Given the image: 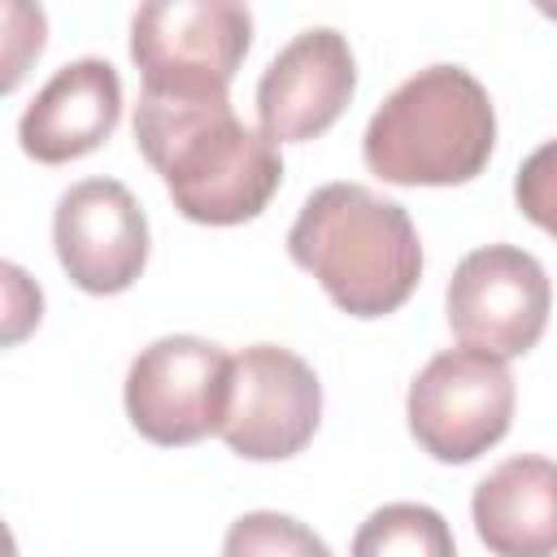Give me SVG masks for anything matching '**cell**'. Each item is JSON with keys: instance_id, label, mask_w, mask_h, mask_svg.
<instances>
[{"instance_id": "1", "label": "cell", "mask_w": 557, "mask_h": 557, "mask_svg": "<svg viewBox=\"0 0 557 557\" xmlns=\"http://www.w3.org/2000/svg\"><path fill=\"white\" fill-rule=\"evenodd\" d=\"M135 148L161 174L174 209L200 226L252 222L283 183L278 144L235 117L226 87L144 83Z\"/></svg>"}, {"instance_id": "2", "label": "cell", "mask_w": 557, "mask_h": 557, "mask_svg": "<svg viewBox=\"0 0 557 557\" xmlns=\"http://www.w3.org/2000/svg\"><path fill=\"white\" fill-rule=\"evenodd\" d=\"M287 252L348 318L396 313L422 278V244L409 213L361 183L318 187L287 231Z\"/></svg>"}, {"instance_id": "3", "label": "cell", "mask_w": 557, "mask_h": 557, "mask_svg": "<svg viewBox=\"0 0 557 557\" xmlns=\"http://www.w3.org/2000/svg\"><path fill=\"white\" fill-rule=\"evenodd\" d=\"M496 144L487 87L461 65H426L370 117L361 152L396 187H457L483 174Z\"/></svg>"}, {"instance_id": "4", "label": "cell", "mask_w": 557, "mask_h": 557, "mask_svg": "<svg viewBox=\"0 0 557 557\" xmlns=\"http://www.w3.org/2000/svg\"><path fill=\"white\" fill-rule=\"evenodd\" d=\"M513 374L500 357L479 348H448L409 383L405 418L422 453L444 466H466L496 448L513 422Z\"/></svg>"}, {"instance_id": "5", "label": "cell", "mask_w": 557, "mask_h": 557, "mask_svg": "<svg viewBox=\"0 0 557 557\" xmlns=\"http://www.w3.org/2000/svg\"><path fill=\"white\" fill-rule=\"evenodd\" d=\"M231 357L200 335H161L126 370V418L161 448H187L222 431Z\"/></svg>"}, {"instance_id": "6", "label": "cell", "mask_w": 557, "mask_h": 557, "mask_svg": "<svg viewBox=\"0 0 557 557\" xmlns=\"http://www.w3.org/2000/svg\"><path fill=\"white\" fill-rule=\"evenodd\" d=\"M444 309L453 335L466 348L509 361L540 344L553 313V283L531 252L513 244H487L457 261Z\"/></svg>"}, {"instance_id": "7", "label": "cell", "mask_w": 557, "mask_h": 557, "mask_svg": "<svg viewBox=\"0 0 557 557\" xmlns=\"http://www.w3.org/2000/svg\"><path fill=\"white\" fill-rule=\"evenodd\" d=\"M252 48L244 0H139L131 61L148 87H231Z\"/></svg>"}, {"instance_id": "8", "label": "cell", "mask_w": 557, "mask_h": 557, "mask_svg": "<svg viewBox=\"0 0 557 557\" xmlns=\"http://www.w3.org/2000/svg\"><path fill=\"white\" fill-rule=\"evenodd\" d=\"M322 418V383L305 357L278 344H252L231 357V396L222 440L244 461L296 457Z\"/></svg>"}, {"instance_id": "9", "label": "cell", "mask_w": 557, "mask_h": 557, "mask_svg": "<svg viewBox=\"0 0 557 557\" xmlns=\"http://www.w3.org/2000/svg\"><path fill=\"white\" fill-rule=\"evenodd\" d=\"M52 244L74 287L117 296L148 265V218L126 183L83 178L57 200Z\"/></svg>"}, {"instance_id": "10", "label": "cell", "mask_w": 557, "mask_h": 557, "mask_svg": "<svg viewBox=\"0 0 557 557\" xmlns=\"http://www.w3.org/2000/svg\"><path fill=\"white\" fill-rule=\"evenodd\" d=\"M357 91V61L339 30H300L257 83V117L274 144L326 135Z\"/></svg>"}, {"instance_id": "11", "label": "cell", "mask_w": 557, "mask_h": 557, "mask_svg": "<svg viewBox=\"0 0 557 557\" xmlns=\"http://www.w3.org/2000/svg\"><path fill=\"white\" fill-rule=\"evenodd\" d=\"M122 117V78L109 61L83 57L61 65L17 122L22 152L39 165H65L96 152Z\"/></svg>"}, {"instance_id": "12", "label": "cell", "mask_w": 557, "mask_h": 557, "mask_svg": "<svg viewBox=\"0 0 557 557\" xmlns=\"http://www.w3.org/2000/svg\"><path fill=\"white\" fill-rule=\"evenodd\" d=\"M470 518L487 553L496 557H548L557 553V461L509 457L470 500Z\"/></svg>"}, {"instance_id": "13", "label": "cell", "mask_w": 557, "mask_h": 557, "mask_svg": "<svg viewBox=\"0 0 557 557\" xmlns=\"http://www.w3.org/2000/svg\"><path fill=\"white\" fill-rule=\"evenodd\" d=\"M357 557H387V553H418V557H448L453 535L431 505H383L366 518L352 540Z\"/></svg>"}, {"instance_id": "14", "label": "cell", "mask_w": 557, "mask_h": 557, "mask_svg": "<svg viewBox=\"0 0 557 557\" xmlns=\"http://www.w3.org/2000/svg\"><path fill=\"white\" fill-rule=\"evenodd\" d=\"M226 553L239 557V553H326V544L305 531L296 518H283V513H248L231 527L226 535Z\"/></svg>"}, {"instance_id": "15", "label": "cell", "mask_w": 557, "mask_h": 557, "mask_svg": "<svg viewBox=\"0 0 557 557\" xmlns=\"http://www.w3.org/2000/svg\"><path fill=\"white\" fill-rule=\"evenodd\" d=\"M513 200L527 222L557 239V139L540 144L513 174Z\"/></svg>"}, {"instance_id": "16", "label": "cell", "mask_w": 557, "mask_h": 557, "mask_svg": "<svg viewBox=\"0 0 557 557\" xmlns=\"http://www.w3.org/2000/svg\"><path fill=\"white\" fill-rule=\"evenodd\" d=\"M44 35H48V22L44 13L22 30V0H9V65H4V91H13L26 74V61H35L44 52Z\"/></svg>"}, {"instance_id": "17", "label": "cell", "mask_w": 557, "mask_h": 557, "mask_svg": "<svg viewBox=\"0 0 557 557\" xmlns=\"http://www.w3.org/2000/svg\"><path fill=\"white\" fill-rule=\"evenodd\" d=\"M531 4H535V9H540L548 22H557V0H531Z\"/></svg>"}]
</instances>
